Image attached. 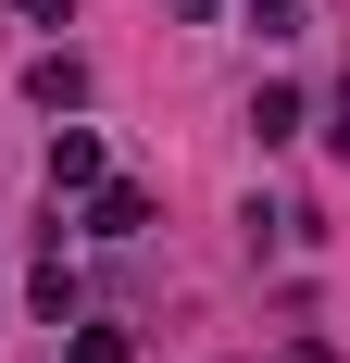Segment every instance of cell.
<instances>
[{"instance_id": "cell-1", "label": "cell", "mask_w": 350, "mask_h": 363, "mask_svg": "<svg viewBox=\"0 0 350 363\" xmlns=\"http://www.w3.org/2000/svg\"><path fill=\"white\" fill-rule=\"evenodd\" d=\"M101 176H113V150H101V125H63V138H50V201H88Z\"/></svg>"}, {"instance_id": "cell-2", "label": "cell", "mask_w": 350, "mask_h": 363, "mask_svg": "<svg viewBox=\"0 0 350 363\" xmlns=\"http://www.w3.org/2000/svg\"><path fill=\"white\" fill-rule=\"evenodd\" d=\"M138 225H150V188H125V176L88 188V238H138Z\"/></svg>"}, {"instance_id": "cell-3", "label": "cell", "mask_w": 350, "mask_h": 363, "mask_svg": "<svg viewBox=\"0 0 350 363\" xmlns=\"http://www.w3.org/2000/svg\"><path fill=\"white\" fill-rule=\"evenodd\" d=\"M26 101H50V113H75V101H88V63H75V50H50V63L26 75Z\"/></svg>"}, {"instance_id": "cell-4", "label": "cell", "mask_w": 350, "mask_h": 363, "mask_svg": "<svg viewBox=\"0 0 350 363\" xmlns=\"http://www.w3.org/2000/svg\"><path fill=\"white\" fill-rule=\"evenodd\" d=\"M250 38L288 50V38H313V0H250Z\"/></svg>"}, {"instance_id": "cell-5", "label": "cell", "mask_w": 350, "mask_h": 363, "mask_svg": "<svg viewBox=\"0 0 350 363\" xmlns=\"http://www.w3.org/2000/svg\"><path fill=\"white\" fill-rule=\"evenodd\" d=\"M250 138H263V150L300 138V88H263V101H250Z\"/></svg>"}, {"instance_id": "cell-6", "label": "cell", "mask_w": 350, "mask_h": 363, "mask_svg": "<svg viewBox=\"0 0 350 363\" xmlns=\"http://www.w3.org/2000/svg\"><path fill=\"white\" fill-rule=\"evenodd\" d=\"M38 313H50V326L75 313V276H63V225H50V263H38Z\"/></svg>"}, {"instance_id": "cell-7", "label": "cell", "mask_w": 350, "mask_h": 363, "mask_svg": "<svg viewBox=\"0 0 350 363\" xmlns=\"http://www.w3.org/2000/svg\"><path fill=\"white\" fill-rule=\"evenodd\" d=\"M75 363H125V338H113V326H75Z\"/></svg>"}, {"instance_id": "cell-8", "label": "cell", "mask_w": 350, "mask_h": 363, "mask_svg": "<svg viewBox=\"0 0 350 363\" xmlns=\"http://www.w3.org/2000/svg\"><path fill=\"white\" fill-rule=\"evenodd\" d=\"M163 13H175V26H213V0H163Z\"/></svg>"}, {"instance_id": "cell-9", "label": "cell", "mask_w": 350, "mask_h": 363, "mask_svg": "<svg viewBox=\"0 0 350 363\" xmlns=\"http://www.w3.org/2000/svg\"><path fill=\"white\" fill-rule=\"evenodd\" d=\"M13 13H38V26H63V0H13Z\"/></svg>"}, {"instance_id": "cell-10", "label": "cell", "mask_w": 350, "mask_h": 363, "mask_svg": "<svg viewBox=\"0 0 350 363\" xmlns=\"http://www.w3.org/2000/svg\"><path fill=\"white\" fill-rule=\"evenodd\" d=\"M338 150H350V75H338Z\"/></svg>"}]
</instances>
